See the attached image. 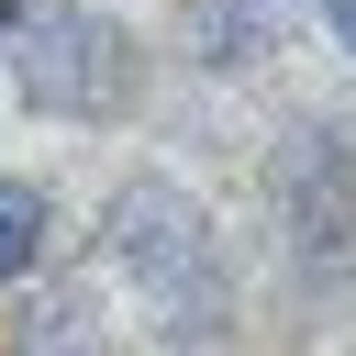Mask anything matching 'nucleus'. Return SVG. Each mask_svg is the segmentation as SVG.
I'll return each instance as SVG.
<instances>
[{"mask_svg":"<svg viewBox=\"0 0 356 356\" xmlns=\"http://www.w3.org/2000/svg\"><path fill=\"white\" fill-rule=\"evenodd\" d=\"M100 245H111V267H122V289L145 300V323H156V334H178V345H211V334L234 323L222 234H211V211H200L178 178H134V189L111 200Z\"/></svg>","mask_w":356,"mask_h":356,"instance_id":"obj_1","label":"nucleus"},{"mask_svg":"<svg viewBox=\"0 0 356 356\" xmlns=\"http://www.w3.org/2000/svg\"><path fill=\"white\" fill-rule=\"evenodd\" d=\"M267 178H278V222H289L300 267L356 278V111L345 122H300Z\"/></svg>","mask_w":356,"mask_h":356,"instance_id":"obj_3","label":"nucleus"},{"mask_svg":"<svg viewBox=\"0 0 356 356\" xmlns=\"http://www.w3.org/2000/svg\"><path fill=\"white\" fill-rule=\"evenodd\" d=\"M33 256H44V189L33 178H0V289L33 278Z\"/></svg>","mask_w":356,"mask_h":356,"instance_id":"obj_6","label":"nucleus"},{"mask_svg":"<svg viewBox=\"0 0 356 356\" xmlns=\"http://www.w3.org/2000/svg\"><path fill=\"white\" fill-rule=\"evenodd\" d=\"M11 356H111V334H100V312L78 289H44L22 312V334H11Z\"/></svg>","mask_w":356,"mask_h":356,"instance_id":"obj_5","label":"nucleus"},{"mask_svg":"<svg viewBox=\"0 0 356 356\" xmlns=\"http://www.w3.org/2000/svg\"><path fill=\"white\" fill-rule=\"evenodd\" d=\"M312 0H189V56L200 67H267L300 33Z\"/></svg>","mask_w":356,"mask_h":356,"instance_id":"obj_4","label":"nucleus"},{"mask_svg":"<svg viewBox=\"0 0 356 356\" xmlns=\"http://www.w3.org/2000/svg\"><path fill=\"white\" fill-rule=\"evenodd\" d=\"M0 56L33 111H111L134 78V44L89 0H0Z\"/></svg>","mask_w":356,"mask_h":356,"instance_id":"obj_2","label":"nucleus"},{"mask_svg":"<svg viewBox=\"0 0 356 356\" xmlns=\"http://www.w3.org/2000/svg\"><path fill=\"white\" fill-rule=\"evenodd\" d=\"M323 22H334V44L356 56V0H323Z\"/></svg>","mask_w":356,"mask_h":356,"instance_id":"obj_7","label":"nucleus"}]
</instances>
